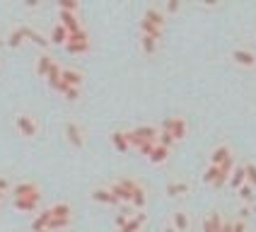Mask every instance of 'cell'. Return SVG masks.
Returning <instances> with one entry per match:
<instances>
[{"label":"cell","instance_id":"9c48e42d","mask_svg":"<svg viewBox=\"0 0 256 232\" xmlns=\"http://www.w3.org/2000/svg\"><path fill=\"white\" fill-rule=\"evenodd\" d=\"M22 27V32H24V36H27V44H34V46H39L42 51H46L48 46H51V42H48V36L46 34H42L36 27H32V24H20Z\"/></svg>","mask_w":256,"mask_h":232},{"label":"cell","instance_id":"2e32d148","mask_svg":"<svg viewBox=\"0 0 256 232\" xmlns=\"http://www.w3.org/2000/svg\"><path fill=\"white\" fill-rule=\"evenodd\" d=\"M90 196H92V201L97 203H104V206H121L118 198H116L114 194L109 191V186H94L90 191Z\"/></svg>","mask_w":256,"mask_h":232},{"label":"cell","instance_id":"484cf974","mask_svg":"<svg viewBox=\"0 0 256 232\" xmlns=\"http://www.w3.org/2000/svg\"><path fill=\"white\" fill-rule=\"evenodd\" d=\"M51 216L54 218H72V206L68 201H58V203H51L48 206Z\"/></svg>","mask_w":256,"mask_h":232},{"label":"cell","instance_id":"cb8c5ba5","mask_svg":"<svg viewBox=\"0 0 256 232\" xmlns=\"http://www.w3.org/2000/svg\"><path fill=\"white\" fill-rule=\"evenodd\" d=\"M246 184V170H244V164H237L234 167V172H232V176H230V188H234V191H240V188Z\"/></svg>","mask_w":256,"mask_h":232},{"label":"cell","instance_id":"e0dca14e","mask_svg":"<svg viewBox=\"0 0 256 232\" xmlns=\"http://www.w3.org/2000/svg\"><path fill=\"white\" fill-rule=\"evenodd\" d=\"M5 44H8L10 48H22V46L27 44V36H24V32H22L20 24H14V27H10L5 32Z\"/></svg>","mask_w":256,"mask_h":232},{"label":"cell","instance_id":"3957f363","mask_svg":"<svg viewBox=\"0 0 256 232\" xmlns=\"http://www.w3.org/2000/svg\"><path fill=\"white\" fill-rule=\"evenodd\" d=\"M63 136H66V140H68V145L70 148H75V150H82L87 145V133L85 128L75 121V118H68L66 124H63Z\"/></svg>","mask_w":256,"mask_h":232},{"label":"cell","instance_id":"f6af8a7d","mask_svg":"<svg viewBox=\"0 0 256 232\" xmlns=\"http://www.w3.org/2000/svg\"><path fill=\"white\" fill-rule=\"evenodd\" d=\"M24 5H27V8H39V2H36V0H27Z\"/></svg>","mask_w":256,"mask_h":232},{"label":"cell","instance_id":"ffe728a7","mask_svg":"<svg viewBox=\"0 0 256 232\" xmlns=\"http://www.w3.org/2000/svg\"><path fill=\"white\" fill-rule=\"evenodd\" d=\"M68 39H70V34H68V29L63 27L60 22H56V24L51 27V32H48V42L54 44V46H66Z\"/></svg>","mask_w":256,"mask_h":232},{"label":"cell","instance_id":"8992f818","mask_svg":"<svg viewBox=\"0 0 256 232\" xmlns=\"http://www.w3.org/2000/svg\"><path fill=\"white\" fill-rule=\"evenodd\" d=\"M230 58H232V63L240 66V68H256V51L249 48V46H237V48H232Z\"/></svg>","mask_w":256,"mask_h":232},{"label":"cell","instance_id":"60d3db41","mask_svg":"<svg viewBox=\"0 0 256 232\" xmlns=\"http://www.w3.org/2000/svg\"><path fill=\"white\" fill-rule=\"evenodd\" d=\"M252 216H254V206H242L240 213H237V218H240V220H246V222H249Z\"/></svg>","mask_w":256,"mask_h":232},{"label":"cell","instance_id":"9a60e30c","mask_svg":"<svg viewBox=\"0 0 256 232\" xmlns=\"http://www.w3.org/2000/svg\"><path fill=\"white\" fill-rule=\"evenodd\" d=\"M109 143L114 148L116 152H128L130 150V140H128V130L124 128H116L109 133Z\"/></svg>","mask_w":256,"mask_h":232},{"label":"cell","instance_id":"52a82bcc","mask_svg":"<svg viewBox=\"0 0 256 232\" xmlns=\"http://www.w3.org/2000/svg\"><path fill=\"white\" fill-rule=\"evenodd\" d=\"M234 155V150H232V145L230 143H218L210 150V155H208V164H215V167H222L230 158Z\"/></svg>","mask_w":256,"mask_h":232},{"label":"cell","instance_id":"681fc988","mask_svg":"<svg viewBox=\"0 0 256 232\" xmlns=\"http://www.w3.org/2000/svg\"><path fill=\"white\" fill-rule=\"evenodd\" d=\"M42 232H51V230H42Z\"/></svg>","mask_w":256,"mask_h":232},{"label":"cell","instance_id":"5b68a950","mask_svg":"<svg viewBox=\"0 0 256 232\" xmlns=\"http://www.w3.org/2000/svg\"><path fill=\"white\" fill-rule=\"evenodd\" d=\"M32 196H44L39 182H34V179H22V182L12 184V198H32Z\"/></svg>","mask_w":256,"mask_h":232},{"label":"cell","instance_id":"7dc6e473","mask_svg":"<svg viewBox=\"0 0 256 232\" xmlns=\"http://www.w3.org/2000/svg\"><path fill=\"white\" fill-rule=\"evenodd\" d=\"M2 201H5V194H0V203H2Z\"/></svg>","mask_w":256,"mask_h":232},{"label":"cell","instance_id":"d590c367","mask_svg":"<svg viewBox=\"0 0 256 232\" xmlns=\"http://www.w3.org/2000/svg\"><path fill=\"white\" fill-rule=\"evenodd\" d=\"M174 136H172L170 130H160V138H157V145H162V148H167V150H172L174 148Z\"/></svg>","mask_w":256,"mask_h":232},{"label":"cell","instance_id":"e575fe53","mask_svg":"<svg viewBox=\"0 0 256 232\" xmlns=\"http://www.w3.org/2000/svg\"><path fill=\"white\" fill-rule=\"evenodd\" d=\"M80 97H82V90H80V87H68L66 94H63V100L68 102V104H78Z\"/></svg>","mask_w":256,"mask_h":232},{"label":"cell","instance_id":"5bb4252c","mask_svg":"<svg viewBox=\"0 0 256 232\" xmlns=\"http://www.w3.org/2000/svg\"><path fill=\"white\" fill-rule=\"evenodd\" d=\"M44 196H32V198H12V206L20 213H39L42 210Z\"/></svg>","mask_w":256,"mask_h":232},{"label":"cell","instance_id":"603a6c76","mask_svg":"<svg viewBox=\"0 0 256 232\" xmlns=\"http://www.w3.org/2000/svg\"><path fill=\"white\" fill-rule=\"evenodd\" d=\"M145 222H148V213H136V216L130 218L118 232H140Z\"/></svg>","mask_w":256,"mask_h":232},{"label":"cell","instance_id":"d6986e66","mask_svg":"<svg viewBox=\"0 0 256 232\" xmlns=\"http://www.w3.org/2000/svg\"><path fill=\"white\" fill-rule=\"evenodd\" d=\"M56 63V58L51 56L48 51H42L39 56H36V63H34V72L39 75V78H44L46 80V75H48V70H51V66Z\"/></svg>","mask_w":256,"mask_h":232},{"label":"cell","instance_id":"f1b7e54d","mask_svg":"<svg viewBox=\"0 0 256 232\" xmlns=\"http://www.w3.org/2000/svg\"><path fill=\"white\" fill-rule=\"evenodd\" d=\"M63 48H66L68 54H72V56H82V54H90L92 42H68Z\"/></svg>","mask_w":256,"mask_h":232},{"label":"cell","instance_id":"f35d334b","mask_svg":"<svg viewBox=\"0 0 256 232\" xmlns=\"http://www.w3.org/2000/svg\"><path fill=\"white\" fill-rule=\"evenodd\" d=\"M162 10H164V14L170 17V14H174V12H179V10H182V2H179V0H170V2H164V5H162Z\"/></svg>","mask_w":256,"mask_h":232},{"label":"cell","instance_id":"ac0fdd59","mask_svg":"<svg viewBox=\"0 0 256 232\" xmlns=\"http://www.w3.org/2000/svg\"><path fill=\"white\" fill-rule=\"evenodd\" d=\"M63 85L66 87H80L85 85V72L80 68H63Z\"/></svg>","mask_w":256,"mask_h":232},{"label":"cell","instance_id":"7c38bea8","mask_svg":"<svg viewBox=\"0 0 256 232\" xmlns=\"http://www.w3.org/2000/svg\"><path fill=\"white\" fill-rule=\"evenodd\" d=\"M164 194H167L170 198L188 196V194H191V184H188L186 179H172V182H167V186H164Z\"/></svg>","mask_w":256,"mask_h":232},{"label":"cell","instance_id":"44dd1931","mask_svg":"<svg viewBox=\"0 0 256 232\" xmlns=\"http://www.w3.org/2000/svg\"><path fill=\"white\" fill-rule=\"evenodd\" d=\"M106 186H109V191H112L116 198H118V203H124V206H130V198H133V194H130L126 186H121V184H118V179L109 182Z\"/></svg>","mask_w":256,"mask_h":232},{"label":"cell","instance_id":"6da1fadb","mask_svg":"<svg viewBox=\"0 0 256 232\" xmlns=\"http://www.w3.org/2000/svg\"><path fill=\"white\" fill-rule=\"evenodd\" d=\"M14 128H17V133H20V138L32 140V138H36V136H39L42 124H39V118H36L34 114H24V112H20V114H14Z\"/></svg>","mask_w":256,"mask_h":232},{"label":"cell","instance_id":"8fae6325","mask_svg":"<svg viewBox=\"0 0 256 232\" xmlns=\"http://www.w3.org/2000/svg\"><path fill=\"white\" fill-rule=\"evenodd\" d=\"M170 225L176 232H188V230H191V225H194V220H191V216H188V210H184V208H176V210L172 213Z\"/></svg>","mask_w":256,"mask_h":232},{"label":"cell","instance_id":"30bf717a","mask_svg":"<svg viewBox=\"0 0 256 232\" xmlns=\"http://www.w3.org/2000/svg\"><path fill=\"white\" fill-rule=\"evenodd\" d=\"M142 20L150 22V24H155V27H160V29L167 27V14H164V10H162L160 5H148L145 12H142Z\"/></svg>","mask_w":256,"mask_h":232},{"label":"cell","instance_id":"7a4b0ae2","mask_svg":"<svg viewBox=\"0 0 256 232\" xmlns=\"http://www.w3.org/2000/svg\"><path fill=\"white\" fill-rule=\"evenodd\" d=\"M160 138V126H152V124H142V126H136V128L128 130V140H130V148H140L142 143H157Z\"/></svg>","mask_w":256,"mask_h":232},{"label":"cell","instance_id":"bcb514c9","mask_svg":"<svg viewBox=\"0 0 256 232\" xmlns=\"http://www.w3.org/2000/svg\"><path fill=\"white\" fill-rule=\"evenodd\" d=\"M162 232H176V230H174L172 225H167V228H164V230H162Z\"/></svg>","mask_w":256,"mask_h":232},{"label":"cell","instance_id":"277c9868","mask_svg":"<svg viewBox=\"0 0 256 232\" xmlns=\"http://www.w3.org/2000/svg\"><path fill=\"white\" fill-rule=\"evenodd\" d=\"M160 130H170L174 136V140L179 143V140H184L188 136V121H186V116H167L160 124Z\"/></svg>","mask_w":256,"mask_h":232},{"label":"cell","instance_id":"4dcf8cb0","mask_svg":"<svg viewBox=\"0 0 256 232\" xmlns=\"http://www.w3.org/2000/svg\"><path fill=\"white\" fill-rule=\"evenodd\" d=\"M140 34L142 36H152V39H160L162 42V34H164V29H160L155 27V24H150V22H145V20H140Z\"/></svg>","mask_w":256,"mask_h":232},{"label":"cell","instance_id":"74e56055","mask_svg":"<svg viewBox=\"0 0 256 232\" xmlns=\"http://www.w3.org/2000/svg\"><path fill=\"white\" fill-rule=\"evenodd\" d=\"M58 10H66V12H80V2H78V0H58Z\"/></svg>","mask_w":256,"mask_h":232},{"label":"cell","instance_id":"b9f144b4","mask_svg":"<svg viewBox=\"0 0 256 232\" xmlns=\"http://www.w3.org/2000/svg\"><path fill=\"white\" fill-rule=\"evenodd\" d=\"M155 148H157V143H142L140 148H138V152H140V155H145V158H150Z\"/></svg>","mask_w":256,"mask_h":232},{"label":"cell","instance_id":"c3c4849f","mask_svg":"<svg viewBox=\"0 0 256 232\" xmlns=\"http://www.w3.org/2000/svg\"><path fill=\"white\" fill-rule=\"evenodd\" d=\"M254 213H256V203H254Z\"/></svg>","mask_w":256,"mask_h":232},{"label":"cell","instance_id":"7bdbcfd3","mask_svg":"<svg viewBox=\"0 0 256 232\" xmlns=\"http://www.w3.org/2000/svg\"><path fill=\"white\" fill-rule=\"evenodd\" d=\"M8 191H12V184L5 176H0V194H8Z\"/></svg>","mask_w":256,"mask_h":232},{"label":"cell","instance_id":"ab89813d","mask_svg":"<svg viewBox=\"0 0 256 232\" xmlns=\"http://www.w3.org/2000/svg\"><path fill=\"white\" fill-rule=\"evenodd\" d=\"M232 232H249V222L240 220V218H232Z\"/></svg>","mask_w":256,"mask_h":232},{"label":"cell","instance_id":"7402d4cb","mask_svg":"<svg viewBox=\"0 0 256 232\" xmlns=\"http://www.w3.org/2000/svg\"><path fill=\"white\" fill-rule=\"evenodd\" d=\"M145 206H148V188L140 184V186L133 191V198H130V208H133L136 213H142V210H145Z\"/></svg>","mask_w":256,"mask_h":232},{"label":"cell","instance_id":"d4e9b609","mask_svg":"<svg viewBox=\"0 0 256 232\" xmlns=\"http://www.w3.org/2000/svg\"><path fill=\"white\" fill-rule=\"evenodd\" d=\"M60 80H63V66L60 63H54L51 66V70H48V75H46V85L51 87V90H58V85H60Z\"/></svg>","mask_w":256,"mask_h":232},{"label":"cell","instance_id":"83f0119b","mask_svg":"<svg viewBox=\"0 0 256 232\" xmlns=\"http://www.w3.org/2000/svg\"><path fill=\"white\" fill-rule=\"evenodd\" d=\"M237 198L242 201V206H254L256 203V188L252 184H244L240 191H237Z\"/></svg>","mask_w":256,"mask_h":232},{"label":"cell","instance_id":"d6a6232c","mask_svg":"<svg viewBox=\"0 0 256 232\" xmlns=\"http://www.w3.org/2000/svg\"><path fill=\"white\" fill-rule=\"evenodd\" d=\"M170 155H172V150H167V148H162V145H157L155 150H152V155H150V162L152 164H164L167 160H170Z\"/></svg>","mask_w":256,"mask_h":232},{"label":"cell","instance_id":"8d00e7d4","mask_svg":"<svg viewBox=\"0 0 256 232\" xmlns=\"http://www.w3.org/2000/svg\"><path fill=\"white\" fill-rule=\"evenodd\" d=\"M244 170H246V184H252L256 188V162L254 160L244 162Z\"/></svg>","mask_w":256,"mask_h":232},{"label":"cell","instance_id":"4fadbf2b","mask_svg":"<svg viewBox=\"0 0 256 232\" xmlns=\"http://www.w3.org/2000/svg\"><path fill=\"white\" fill-rule=\"evenodd\" d=\"M222 222H225L222 213L213 208V210H208V213L203 216V222H200V228H203V232H220V230H222Z\"/></svg>","mask_w":256,"mask_h":232},{"label":"cell","instance_id":"ee69618b","mask_svg":"<svg viewBox=\"0 0 256 232\" xmlns=\"http://www.w3.org/2000/svg\"><path fill=\"white\" fill-rule=\"evenodd\" d=\"M220 232H232V218H225V222H222V230Z\"/></svg>","mask_w":256,"mask_h":232},{"label":"cell","instance_id":"4316f807","mask_svg":"<svg viewBox=\"0 0 256 232\" xmlns=\"http://www.w3.org/2000/svg\"><path fill=\"white\" fill-rule=\"evenodd\" d=\"M48 220H51V210H48V208L39 210V213H36V218L32 220V232L46 230V228H48Z\"/></svg>","mask_w":256,"mask_h":232},{"label":"cell","instance_id":"ba28073f","mask_svg":"<svg viewBox=\"0 0 256 232\" xmlns=\"http://www.w3.org/2000/svg\"><path fill=\"white\" fill-rule=\"evenodd\" d=\"M58 22L68 29V34H75V32L85 29V22H82L80 12H66V10H58Z\"/></svg>","mask_w":256,"mask_h":232},{"label":"cell","instance_id":"836d02e7","mask_svg":"<svg viewBox=\"0 0 256 232\" xmlns=\"http://www.w3.org/2000/svg\"><path fill=\"white\" fill-rule=\"evenodd\" d=\"M218 176H220V167H215V164H208V167H206V172H203V182L213 186Z\"/></svg>","mask_w":256,"mask_h":232},{"label":"cell","instance_id":"1f68e13d","mask_svg":"<svg viewBox=\"0 0 256 232\" xmlns=\"http://www.w3.org/2000/svg\"><path fill=\"white\" fill-rule=\"evenodd\" d=\"M70 225H72V218H54V216H51V220H48V228H46V230L63 232V230H68Z\"/></svg>","mask_w":256,"mask_h":232},{"label":"cell","instance_id":"f546056e","mask_svg":"<svg viewBox=\"0 0 256 232\" xmlns=\"http://www.w3.org/2000/svg\"><path fill=\"white\" fill-rule=\"evenodd\" d=\"M140 51L145 56H155L160 51V39H152V36H142L140 34Z\"/></svg>","mask_w":256,"mask_h":232}]
</instances>
